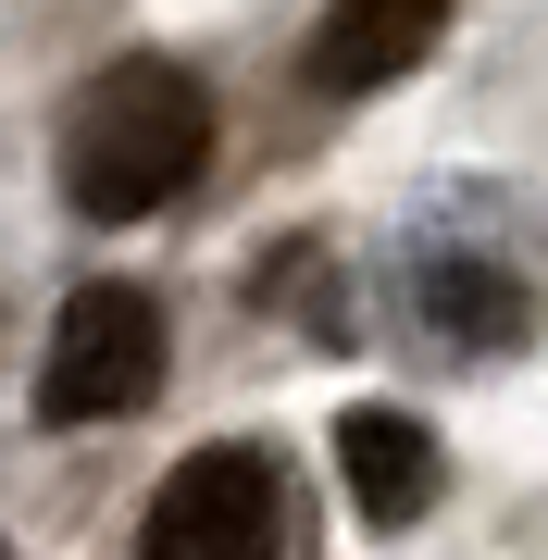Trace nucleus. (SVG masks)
<instances>
[{"instance_id": "1", "label": "nucleus", "mask_w": 548, "mask_h": 560, "mask_svg": "<svg viewBox=\"0 0 548 560\" xmlns=\"http://www.w3.org/2000/svg\"><path fill=\"white\" fill-rule=\"evenodd\" d=\"M200 162H212V101L187 62H113V75H88L75 125H62V187L88 224H138L187 200Z\"/></svg>"}, {"instance_id": "6", "label": "nucleus", "mask_w": 548, "mask_h": 560, "mask_svg": "<svg viewBox=\"0 0 548 560\" xmlns=\"http://www.w3.org/2000/svg\"><path fill=\"white\" fill-rule=\"evenodd\" d=\"M424 312L448 324V337H474V349H511V337H524V287L487 275V261H424Z\"/></svg>"}, {"instance_id": "4", "label": "nucleus", "mask_w": 548, "mask_h": 560, "mask_svg": "<svg viewBox=\"0 0 548 560\" xmlns=\"http://www.w3.org/2000/svg\"><path fill=\"white\" fill-rule=\"evenodd\" d=\"M448 0H325V25H312V88L325 101H374V88H399L411 62L436 50Z\"/></svg>"}, {"instance_id": "3", "label": "nucleus", "mask_w": 548, "mask_h": 560, "mask_svg": "<svg viewBox=\"0 0 548 560\" xmlns=\"http://www.w3.org/2000/svg\"><path fill=\"white\" fill-rule=\"evenodd\" d=\"M287 536V486L263 448H200L163 474V499L138 523V560H275Z\"/></svg>"}, {"instance_id": "2", "label": "nucleus", "mask_w": 548, "mask_h": 560, "mask_svg": "<svg viewBox=\"0 0 548 560\" xmlns=\"http://www.w3.org/2000/svg\"><path fill=\"white\" fill-rule=\"evenodd\" d=\"M150 386H163V300L125 275L75 287L50 324V361H38V411L50 423H125Z\"/></svg>"}, {"instance_id": "5", "label": "nucleus", "mask_w": 548, "mask_h": 560, "mask_svg": "<svg viewBox=\"0 0 548 560\" xmlns=\"http://www.w3.org/2000/svg\"><path fill=\"white\" fill-rule=\"evenodd\" d=\"M337 486L362 523H424L436 511V436L411 411H337Z\"/></svg>"}]
</instances>
